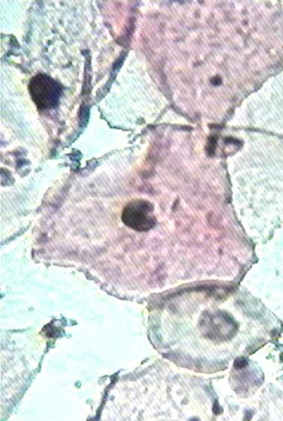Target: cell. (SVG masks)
<instances>
[{"label": "cell", "instance_id": "7a4b0ae2", "mask_svg": "<svg viewBox=\"0 0 283 421\" xmlns=\"http://www.w3.org/2000/svg\"><path fill=\"white\" fill-rule=\"evenodd\" d=\"M153 205L145 200H135L128 203L123 209V223L137 232H146L156 224Z\"/></svg>", "mask_w": 283, "mask_h": 421}, {"label": "cell", "instance_id": "6da1fadb", "mask_svg": "<svg viewBox=\"0 0 283 421\" xmlns=\"http://www.w3.org/2000/svg\"><path fill=\"white\" fill-rule=\"evenodd\" d=\"M29 89L34 102L41 110L55 108L62 95V86L44 74H39L30 80Z\"/></svg>", "mask_w": 283, "mask_h": 421}]
</instances>
